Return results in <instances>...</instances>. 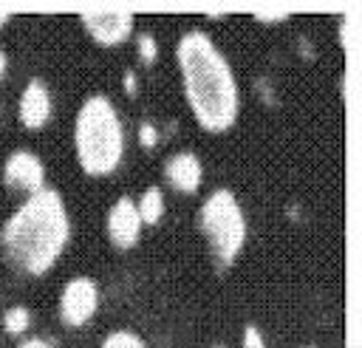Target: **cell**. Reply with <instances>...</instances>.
Returning a JSON list of instances; mask_svg holds the SVG:
<instances>
[{
	"mask_svg": "<svg viewBox=\"0 0 362 348\" xmlns=\"http://www.w3.org/2000/svg\"><path fill=\"white\" fill-rule=\"evenodd\" d=\"M139 141H141L144 147H156V144H158V130H156L150 122H141V124H139Z\"/></svg>",
	"mask_w": 362,
	"mask_h": 348,
	"instance_id": "e0dca14e",
	"label": "cell"
},
{
	"mask_svg": "<svg viewBox=\"0 0 362 348\" xmlns=\"http://www.w3.org/2000/svg\"><path fill=\"white\" fill-rule=\"evenodd\" d=\"M164 175L167 181L178 190V192H195L201 187V178H204V167L198 161L195 153L189 150H181V153H173L164 164Z\"/></svg>",
	"mask_w": 362,
	"mask_h": 348,
	"instance_id": "30bf717a",
	"label": "cell"
},
{
	"mask_svg": "<svg viewBox=\"0 0 362 348\" xmlns=\"http://www.w3.org/2000/svg\"><path fill=\"white\" fill-rule=\"evenodd\" d=\"M209 348H226V345H209Z\"/></svg>",
	"mask_w": 362,
	"mask_h": 348,
	"instance_id": "7402d4cb",
	"label": "cell"
},
{
	"mask_svg": "<svg viewBox=\"0 0 362 348\" xmlns=\"http://www.w3.org/2000/svg\"><path fill=\"white\" fill-rule=\"evenodd\" d=\"M71 238L65 201L57 190L42 187L28 195L3 224L0 246L8 263L25 274H45Z\"/></svg>",
	"mask_w": 362,
	"mask_h": 348,
	"instance_id": "7a4b0ae2",
	"label": "cell"
},
{
	"mask_svg": "<svg viewBox=\"0 0 362 348\" xmlns=\"http://www.w3.org/2000/svg\"><path fill=\"white\" fill-rule=\"evenodd\" d=\"M6 71H8V57H6V51L0 48V79L6 76Z\"/></svg>",
	"mask_w": 362,
	"mask_h": 348,
	"instance_id": "ffe728a7",
	"label": "cell"
},
{
	"mask_svg": "<svg viewBox=\"0 0 362 348\" xmlns=\"http://www.w3.org/2000/svg\"><path fill=\"white\" fill-rule=\"evenodd\" d=\"M240 348H266V340H263V334H260L257 325H246V328H243Z\"/></svg>",
	"mask_w": 362,
	"mask_h": 348,
	"instance_id": "2e32d148",
	"label": "cell"
},
{
	"mask_svg": "<svg viewBox=\"0 0 362 348\" xmlns=\"http://www.w3.org/2000/svg\"><path fill=\"white\" fill-rule=\"evenodd\" d=\"M17 348H51L45 340H37V337H31V340H23Z\"/></svg>",
	"mask_w": 362,
	"mask_h": 348,
	"instance_id": "d6986e66",
	"label": "cell"
},
{
	"mask_svg": "<svg viewBox=\"0 0 362 348\" xmlns=\"http://www.w3.org/2000/svg\"><path fill=\"white\" fill-rule=\"evenodd\" d=\"M136 209H139L141 224H156V221H161V215H164V192H161V187H147V190L141 192Z\"/></svg>",
	"mask_w": 362,
	"mask_h": 348,
	"instance_id": "8fae6325",
	"label": "cell"
},
{
	"mask_svg": "<svg viewBox=\"0 0 362 348\" xmlns=\"http://www.w3.org/2000/svg\"><path fill=\"white\" fill-rule=\"evenodd\" d=\"M288 6H255L252 8V14L257 17V20H263V23H280V20H286L288 17Z\"/></svg>",
	"mask_w": 362,
	"mask_h": 348,
	"instance_id": "5bb4252c",
	"label": "cell"
},
{
	"mask_svg": "<svg viewBox=\"0 0 362 348\" xmlns=\"http://www.w3.org/2000/svg\"><path fill=\"white\" fill-rule=\"evenodd\" d=\"M31 323V311L25 306H11L6 314H3V325L8 334H23Z\"/></svg>",
	"mask_w": 362,
	"mask_h": 348,
	"instance_id": "4fadbf2b",
	"label": "cell"
},
{
	"mask_svg": "<svg viewBox=\"0 0 362 348\" xmlns=\"http://www.w3.org/2000/svg\"><path fill=\"white\" fill-rule=\"evenodd\" d=\"M136 48H139V57H141L144 62H153V59L158 57V45H156V37H153V34H147V31H141V34H139V40H136Z\"/></svg>",
	"mask_w": 362,
	"mask_h": 348,
	"instance_id": "9a60e30c",
	"label": "cell"
},
{
	"mask_svg": "<svg viewBox=\"0 0 362 348\" xmlns=\"http://www.w3.org/2000/svg\"><path fill=\"white\" fill-rule=\"evenodd\" d=\"M51 108H54V102H51V93H48L45 82L42 79H28L23 93H20V102H17L20 122L28 130H37L51 119Z\"/></svg>",
	"mask_w": 362,
	"mask_h": 348,
	"instance_id": "9c48e42d",
	"label": "cell"
},
{
	"mask_svg": "<svg viewBox=\"0 0 362 348\" xmlns=\"http://www.w3.org/2000/svg\"><path fill=\"white\" fill-rule=\"evenodd\" d=\"M102 348H147V342L130 328H116L102 340Z\"/></svg>",
	"mask_w": 362,
	"mask_h": 348,
	"instance_id": "7c38bea8",
	"label": "cell"
},
{
	"mask_svg": "<svg viewBox=\"0 0 362 348\" xmlns=\"http://www.w3.org/2000/svg\"><path fill=\"white\" fill-rule=\"evenodd\" d=\"M105 229H107V238L116 249H130L139 235H141V218H139V209H136V201L122 195L110 204L107 209V218H105Z\"/></svg>",
	"mask_w": 362,
	"mask_h": 348,
	"instance_id": "ba28073f",
	"label": "cell"
},
{
	"mask_svg": "<svg viewBox=\"0 0 362 348\" xmlns=\"http://www.w3.org/2000/svg\"><path fill=\"white\" fill-rule=\"evenodd\" d=\"M175 62L181 91L195 122L209 133L232 127L240 110V88L226 54L215 45V40L201 28L184 31L175 42Z\"/></svg>",
	"mask_w": 362,
	"mask_h": 348,
	"instance_id": "6da1fadb",
	"label": "cell"
},
{
	"mask_svg": "<svg viewBox=\"0 0 362 348\" xmlns=\"http://www.w3.org/2000/svg\"><path fill=\"white\" fill-rule=\"evenodd\" d=\"M136 88H139L136 74H133V71H124V91H127V93H136Z\"/></svg>",
	"mask_w": 362,
	"mask_h": 348,
	"instance_id": "ac0fdd59",
	"label": "cell"
},
{
	"mask_svg": "<svg viewBox=\"0 0 362 348\" xmlns=\"http://www.w3.org/2000/svg\"><path fill=\"white\" fill-rule=\"evenodd\" d=\"M300 348H314V345H300Z\"/></svg>",
	"mask_w": 362,
	"mask_h": 348,
	"instance_id": "603a6c76",
	"label": "cell"
},
{
	"mask_svg": "<svg viewBox=\"0 0 362 348\" xmlns=\"http://www.w3.org/2000/svg\"><path fill=\"white\" fill-rule=\"evenodd\" d=\"M96 306H99V286L85 274L71 277L59 291V320L71 328L85 325L96 314Z\"/></svg>",
	"mask_w": 362,
	"mask_h": 348,
	"instance_id": "5b68a950",
	"label": "cell"
},
{
	"mask_svg": "<svg viewBox=\"0 0 362 348\" xmlns=\"http://www.w3.org/2000/svg\"><path fill=\"white\" fill-rule=\"evenodd\" d=\"M82 25L85 31L99 42V45H119L133 34V14L124 8H96V11H82Z\"/></svg>",
	"mask_w": 362,
	"mask_h": 348,
	"instance_id": "8992f818",
	"label": "cell"
},
{
	"mask_svg": "<svg viewBox=\"0 0 362 348\" xmlns=\"http://www.w3.org/2000/svg\"><path fill=\"white\" fill-rule=\"evenodd\" d=\"M6 20H8V14H6V11H3V14H0V25H3V23H6Z\"/></svg>",
	"mask_w": 362,
	"mask_h": 348,
	"instance_id": "44dd1931",
	"label": "cell"
},
{
	"mask_svg": "<svg viewBox=\"0 0 362 348\" xmlns=\"http://www.w3.org/2000/svg\"><path fill=\"white\" fill-rule=\"evenodd\" d=\"M198 226L218 266H232L246 243V215L238 195L226 187L212 190L198 209Z\"/></svg>",
	"mask_w": 362,
	"mask_h": 348,
	"instance_id": "277c9868",
	"label": "cell"
},
{
	"mask_svg": "<svg viewBox=\"0 0 362 348\" xmlns=\"http://www.w3.org/2000/svg\"><path fill=\"white\" fill-rule=\"evenodd\" d=\"M76 161L88 175H107L124 156V127L105 93H90L76 110L74 122Z\"/></svg>",
	"mask_w": 362,
	"mask_h": 348,
	"instance_id": "3957f363",
	"label": "cell"
},
{
	"mask_svg": "<svg viewBox=\"0 0 362 348\" xmlns=\"http://www.w3.org/2000/svg\"><path fill=\"white\" fill-rule=\"evenodd\" d=\"M3 181L14 190H23L28 195L40 192L45 187V167L37 153L31 150H14L3 164Z\"/></svg>",
	"mask_w": 362,
	"mask_h": 348,
	"instance_id": "52a82bcc",
	"label": "cell"
}]
</instances>
